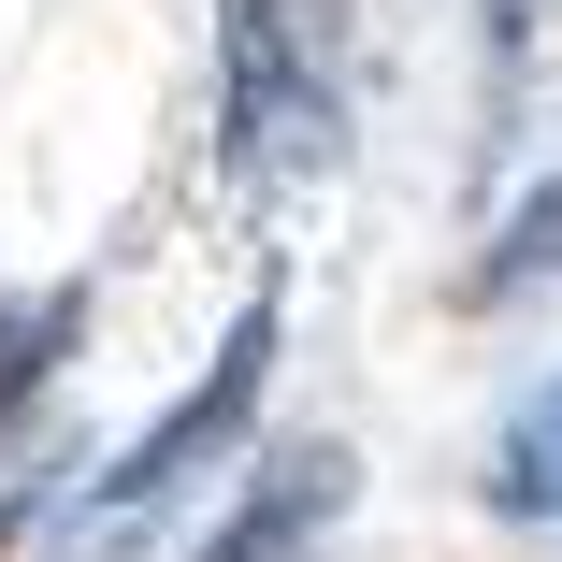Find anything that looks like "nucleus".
Listing matches in <instances>:
<instances>
[{
	"label": "nucleus",
	"instance_id": "f257e3e1",
	"mask_svg": "<svg viewBox=\"0 0 562 562\" xmlns=\"http://www.w3.org/2000/svg\"><path fill=\"white\" fill-rule=\"evenodd\" d=\"M274 331H289V303H274V289H246V317H232V347H216V375H202V390H173V404L116 447V476H101V505H116V519H145L159 491H188V462H216V447L260 418V390H274Z\"/></svg>",
	"mask_w": 562,
	"mask_h": 562
},
{
	"label": "nucleus",
	"instance_id": "f03ea898",
	"mask_svg": "<svg viewBox=\"0 0 562 562\" xmlns=\"http://www.w3.org/2000/svg\"><path fill=\"white\" fill-rule=\"evenodd\" d=\"M331 505H347V447H289V462L232 505V533H216L202 562H317Z\"/></svg>",
	"mask_w": 562,
	"mask_h": 562
},
{
	"label": "nucleus",
	"instance_id": "7ed1b4c3",
	"mask_svg": "<svg viewBox=\"0 0 562 562\" xmlns=\"http://www.w3.org/2000/svg\"><path fill=\"white\" fill-rule=\"evenodd\" d=\"M491 505H505V519H548V533H562V375L505 404V432H491Z\"/></svg>",
	"mask_w": 562,
	"mask_h": 562
},
{
	"label": "nucleus",
	"instance_id": "20e7f679",
	"mask_svg": "<svg viewBox=\"0 0 562 562\" xmlns=\"http://www.w3.org/2000/svg\"><path fill=\"white\" fill-rule=\"evenodd\" d=\"M72 331H87V289H0V404H30Z\"/></svg>",
	"mask_w": 562,
	"mask_h": 562
},
{
	"label": "nucleus",
	"instance_id": "39448f33",
	"mask_svg": "<svg viewBox=\"0 0 562 562\" xmlns=\"http://www.w3.org/2000/svg\"><path fill=\"white\" fill-rule=\"evenodd\" d=\"M548 274H562V173L505 216V246L476 260V303H519V289H548Z\"/></svg>",
	"mask_w": 562,
	"mask_h": 562
},
{
	"label": "nucleus",
	"instance_id": "423d86ee",
	"mask_svg": "<svg viewBox=\"0 0 562 562\" xmlns=\"http://www.w3.org/2000/svg\"><path fill=\"white\" fill-rule=\"evenodd\" d=\"M260 87H274V0H232V131L260 116Z\"/></svg>",
	"mask_w": 562,
	"mask_h": 562
}]
</instances>
